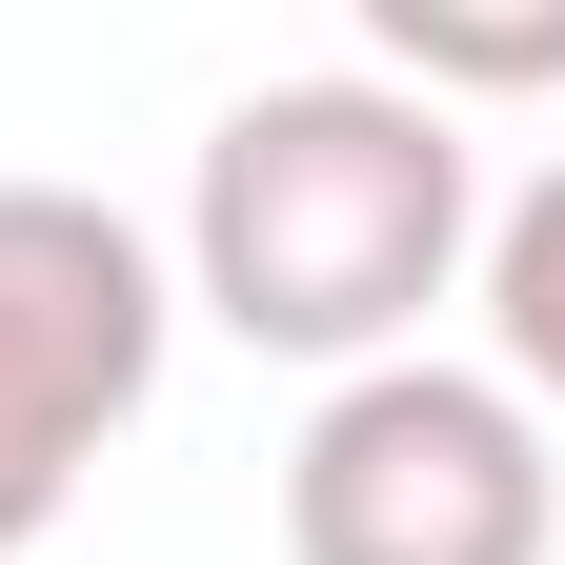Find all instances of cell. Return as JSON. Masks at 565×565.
Segmentation results:
<instances>
[{"instance_id": "cell-1", "label": "cell", "mask_w": 565, "mask_h": 565, "mask_svg": "<svg viewBox=\"0 0 565 565\" xmlns=\"http://www.w3.org/2000/svg\"><path fill=\"white\" fill-rule=\"evenodd\" d=\"M465 243H484L465 121L404 82H263L223 102L182 182V303L263 364H404V323L465 282Z\"/></svg>"}, {"instance_id": "cell-2", "label": "cell", "mask_w": 565, "mask_h": 565, "mask_svg": "<svg viewBox=\"0 0 565 565\" xmlns=\"http://www.w3.org/2000/svg\"><path fill=\"white\" fill-rule=\"evenodd\" d=\"M545 545H565L545 404L465 364H343L323 424L282 445V565H545Z\"/></svg>"}, {"instance_id": "cell-3", "label": "cell", "mask_w": 565, "mask_h": 565, "mask_svg": "<svg viewBox=\"0 0 565 565\" xmlns=\"http://www.w3.org/2000/svg\"><path fill=\"white\" fill-rule=\"evenodd\" d=\"M162 384V243L82 182H0V565L102 484Z\"/></svg>"}, {"instance_id": "cell-4", "label": "cell", "mask_w": 565, "mask_h": 565, "mask_svg": "<svg viewBox=\"0 0 565 565\" xmlns=\"http://www.w3.org/2000/svg\"><path fill=\"white\" fill-rule=\"evenodd\" d=\"M384 41L404 102H545L565 82V0H343Z\"/></svg>"}, {"instance_id": "cell-5", "label": "cell", "mask_w": 565, "mask_h": 565, "mask_svg": "<svg viewBox=\"0 0 565 565\" xmlns=\"http://www.w3.org/2000/svg\"><path fill=\"white\" fill-rule=\"evenodd\" d=\"M484 343H505V404H565V162L484 223Z\"/></svg>"}]
</instances>
